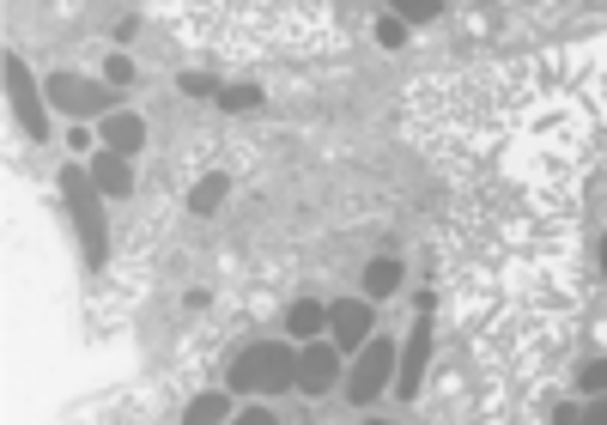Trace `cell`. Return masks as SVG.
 I'll list each match as a JSON object with an SVG mask.
<instances>
[{
  "mask_svg": "<svg viewBox=\"0 0 607 425\" xmlns=\"http://www.w3.org/2000/svg\"><path fill=\"white\" fill-rule=\"evenodd\" d=\"M328 328H335L340 347H365V335H371V304H365V298H340V304H328Z\"/></svg>",
  "mask_w": 607,
  "mask_h": 425,
  "instance_id": "6",
  "label": "cell"
},
{
  "mask_svg": "<svg viewBox=\"0 0 607 425\" xmlns=\"http://www.w3.org/2000/svg\"><path fill=\"white\" fill-rule=\"evenodd\" d=\"M401 286V262H389V255H383V262H371L365 268V292L371 298H389Z\"/></svg>",
  "mask_w": 607,
  "mask_h": 425,
  "instance_id": "13",
  "label": "cell"
},
{
  "mask_svg": "<svg viewBox=\"0 0 607 425\" xmlns=\"http://www.w3.org/2000/svg\"><path fill=\"white\" fill-rule=\"evenodd\" d=\"M104 141H110V153H141V146H146V122H141V116H110V122H104Z\"/></svg>",
  "mask_w": 607,
  "mask_h": 425,
  "instance_id": "10",
  "label": "cell"
},
{
  "mask_svg": "<svg viewBox=\"0 0 607 425\" xmlns=\"http://www.w3.org/2000/svg\"><path fill=\"white\" fill-rule=\"evenodd\" d=\"M104 73H110V85H128V80H134V61H128V56H110V68H104Z\"/></svg>",
  "mask_w": 607,
  "mask_h": 425,
  "instance_id": "18",
  "label": "cell"
},
{
  "mask_svg": "<svg viewBox=\"0 0 607 425\" xmlns=\"http://www.w3.org/2000/svg\"><path fill=\"white\" fill-rule=\"evenodd\" d=\"M49 98H56L68 116H98L104 104H110V85H92V80H73V73H61V80H49Z\"/></svg>",
  "mask_w": 607,
  "mask_h": 425,
  "instance_id": "5",
  "label": "cell"
},
{
  "mask_svg": "<svg viewBox=\"0 0 607 425\" xmlns=\"http://www.w3.org/2000/svg\"><path fill=\"white\" fill-rule=\"evenodd\" d=\"M335 371H340L335 347H311V353L298 359V382H304L311 396H323V389H335Z\"/></svg>",
  "mask_w": 607,
  "mask_h": 425,
  "instance_id": "8",
  "label": "cell"
},
{
  "mask_svg": "<svg viewBox=\"0 0 607 425\" xmlns=\"http://www.w3.org/2000/svg\"><path fill=\"white\" fill-rule=\"evenodd\" d=\"M286 328H292L298 340H316V328H328V311H323V304H311V298H304V304H292V316H286Z\"/></svg>",
  "mask_w": 607,
  "mask_h": 425,
  "instance_id": "12",
  "label": "cell"
},
{
  "mask_svg": "<svg viewBox=\"0 0 607 425\" xmlns=\"http://www.w3.org/2000/svg\"><path fill=\"white\" fill-rule=\"evenodd\" d=\"M7 85H13V110H19V122H25V134L31 141H49V122H43V104H37V80L25 73L19 56H7Z\"/></svg>",
  "mask_w": 607,
  "mask_h": 425,
  "instance_id": "4",
  "label": "cell"
},
{
  "mask_svg": "<svg viewBox=\"0 0 607 425\" xmlns=\"http://www.w3.org/2000/svg\"><path fill=\"white\" fill-rule=\"evenodd\" d=\"M61 195H68L73 219H80L85 231V255L92 262H104V212H98V183H92V170H61Z\"/></svg>",
  "mask_w": 607,
  "mask_h": 425,
  "instance_id": "2",
  "label": "cell"
},
{
  "mask_svg": "<svg viewBox=\"0 0 607 425\" xmlns=\"http://www.w3.org/2000/svg\"><path fill=\"white\" fill-rule=\"evenodd\" d=\"M377 37L389 42V49H401V42H408V25H401V19H383V25H377Z\"/></svg>",
  "mask_w": 607,
  "mask_h": 425,
  "instance_id": "17",
  "label": "cell"
},
{
  "mask_svg": "<svg viewBox=\"0 0 607 425\" xmlns=\"http://www.w3.org/2000/svg\"><path fill=\"white\" fill-rule=\"evenodd\" d=\"M559 425H607V401H595L590 413H571V408H559Z\"/></svg>",
  "mask_w": 607,
  "mask_h": 425,
  "instance_id": "16",
  "label": "cell"
},
{
  "mask_svg": "<svg viewBox=\"0 0 607 425\" xmlns=\"http://www.w3.org/2000/svg\"><path fill=\"white\" fill-rule=\"evenodd\" d=\"M92 183H98L104 195H128V189H134V170H128L122 153H92Z\"/></svg>",
  "mask_w": 607,
  "mask_h": 425,
  "instance_id": "9",
  "label": "cell"
},
{
  "mask_svg": "<svg viewBox=\"0 0 607 425\" xmlns=\"http://www.w3.org/2000/svg\"><path fill=\"white\" fill-rule=\"evenodd\" d=\"M238 425H274V413L268 408H250V413H238Z\"/></svg>",
  "mask_w": 607,
  "mask_h": 425,
  "instance_id": "20",
  "label": "cell"
},
{
  "mask_svg": "<svg viewBox=\"0 0 607 425\" xmlns=\"http://www.w3.org/2000/svg\"><path fill=\"white\" fill-rule=\"evenodd\" d=\"M389 371H396V347L389 340H365V353H359V365H353V382H347V396L365 408L371 396H383V382H389Z\"/></svg>",
  "mask_w": 607,
  "mask_h": 425,
  "instance_id": "3",
  "label": "cell"
},
{
  "mask_svg": "<svg viewBox=\"0 0 607 425\" xmlns=\"http://www.w3.org/2000/svg\"><path fill=\"white\" fill-rule=\"evenodd\" d=\"M226 420H231V396H226V389L195 396V401H189V413H183V425H226Z\"/></svg>",
  "mask_w": 607,
  "mask_h": 425,
  "instance_id": "11",
  "label": "cell"
},
{
  "mask_svg": "<svg viewBox=\"0 0 607 425\" xmlns=\"http://www.w3.org/2000/svg\"><path fill=\"white\" fill-rule=\"evenodd\" d=\"M602 268H607V243H602Z\"/></svg>",
  "mask_w": 607,
  "mask_h": 425,
  "instance_id": "21",
  "label": "cell"
},
{
  "mask_svg": "<svg viewBox=\"0 0 607 425\" xmlns=\"http://www.w3.org/2000/svg\"><path fill=\"white\" fill-rule=\"evenodd\" d=\"M219 104H226V110H255V104H262V85H226Z\"/></svg>",
  "mask_w": 607,
  "mask_h": 425,
  "instance_id": "15",
  "label": "cell"
},
{
  "mask_svg": "<svg viewBox=\"0 0 607 425\" xmlns=\"http://www.w3.org/2000/svg\"><path fill=\"white\" fill-rule=\"evenodd\" d=\"M286 382H298V353L292 347H250V353L231 365V389H243V396H262V389H286Z\"/></svg>",
  "mask_w": 607,
  "mask_h": 425,
  "instance_id": "1",
  "label": "cell"
},
{
  "mask_svg": "<svg viewBox=\"0 0 607 425\" xmlns=\"http://www.w3.org/2000/svg\"><path fill=\"white\" fill-rule=\"evenodd\" d=\"M583 389H595V396H602V389H607V365H590V371H583Z\"/></svg>",
  "mask_w": 607,
  "mask_h": 425,
  "instance_id": "19",
  "label": "cell"
},
{
  "mask_svg": "<svg viewBox=\"0 0 607 425\" xmlns=\"http://www.w3.org/2000/svg\"><path fill=\"white\" fill-rule=\"evenodd\" d=\"M219 201H226V177H207V183H195V195H189V207H195V212H213V207H219Z\"/></svg>",
  "mask_w": 607,
  "mask_h": 425,
  "instance_id": "14",
  "label": "cell"
},
{
  "mask_svg": "<svg viewBox=\"0 0 607 425\" xmlns=\"http://www.w3.org/2000/svg\"><path fill=\"white\" fill-rule=\"evenodd\" d=\"M425 359H432V328H425V316L413 323V340H408V353H401V396L413 401V389H420L425 377Z\"/></svg>",
  "mask_w": 607,
  "mask_h": 425,
  "instance_id": "7",
  "label": "cell"
}]
</instances>
